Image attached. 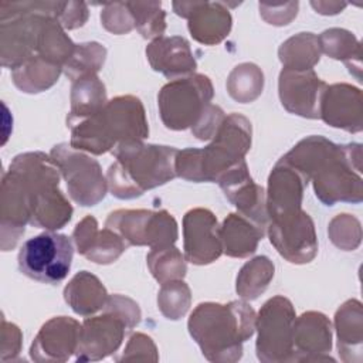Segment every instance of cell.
<instances>
[{
	"label": "cell",
	"instance_id": "9a60e30c",
	"mask_svg": "<svg viewBox=\"0 0 363 363\" xmlns=\"http://www.w3.org/2000/svg\"><path fill=\"white\" fill-rule=\"evenodd\" d=\"M320 118L326 123L349 132L362 130L360 89L346 84L326 86L320 102Z\"/></svg>",
	"mask_w": 363,
	"mask_h": 363
},
{
	"label": "cell",
	"instance_id": "6da1fadb",
	"mask_svg": "<svg viewBox=\"0 0 363 363\" xmlns=\"http://www.w3.org/2000/svg\"><path fill=\"white\" fill-rule=\"evenodd\" d=\"M308 182L312 179L315 194L326 206L336 201H362V146L335 145L322 136L301 140L282 157Z\"/></svg>",
	"mask_w": 363,
	"mask_h": 363
},
{
	"label": "cell",
	"instance_id": "7a4b0ae2",
	"mask_svg": "<svg viewBox=\"0 0 363 363\" xmlns=\"http://www.w3.org/2000/svg\"><path fill=\"white\" fill-rule=\"evenodd\" d=\"M74 149L105 153L121 143L142 140L147 136V122L140 101L118 96L85 116H68Z\"/></svg>",
	"mask_w": 363,
	"mask_h": 363
},
{
	"label": "cell",
	"instance_id": "9c48e42d",
	"mask_svg": "<svg viewBox=\"0 0 363 363\" xmlns=\"http://www.w3.org/2000/svg\"><path fill=\"white\" fill-rule=\"evenodd\" d=\"M176 227L174 218L164 210H119L106 220V228L121 234L128 244L150 245L153 250L170 247L177 238Z\"/></svg>",
	"mask_w": 363,
	"mask_h": 363
},
{
	"label": "cell",
	"instance_id": "52a82bcc",
	"mask_svg": "<svg viewBox=\"0 0 363 363\" xmlns=\"http://www.w3.org/2000/svg\"><path fill=\"white\" fill-rule=\"evenodd\" d=\"M74 257L72 241L65 234L43 233L28 238L20 248L18 269L26 277L55 285L64 281Z\"/></svg>",
	"mask_w": 363,
	"mask_h": 363
},
{
	"label": "cell",
	"instance_id": "ac0fdd59",
	"mask_svg": "<svg viewBox=\"0 0 363 363\" xmlns=\"http://www.w3.org/2000/svg\"><path fill=\"white\" fill-rule=\"evenodd\" d=\"M74 237L78 251L98 264H109L126 250L123 238L115 231L105 228L102 233H98L96 221L91 216L77 225Z\"/></svg>",
	"mask_w": 363,
	"mask_h": 363
},
{
	"label": "cell",
	"instance_id": "3957f363",
	"mask_svg": "<svg viewBox=\"0 0 363 363\" xmlns=\"http://www.w3.org/2000/svg\"><path fill=\"white\" fill-rule=\"evenodd\" d=\"M255 313L250 305L233 301L227 305L200 303L189 319L191 337L211 362H235L242 354V343L251 337Z\"/></svg>",
	"mask_w": 363,
	"mask_h": 363
},
{
	"label": "cell",
	"instance_id": "ba28073f",
	"mask_svg": "<svg viewBox=\"0 0 363 363\" xmlns=\"http://www.w3.org/2000/svg\"><path fill=\"white\" fill-rule=\"evenodd\" d=\"M257 356L262 362L295 360L294 323L295 313L286 298L275 296L259 311Z\"/></svg>",
	"mask_w": 363,
	"mask_h": 363
},
{
	"label": "cell",
	"instance_id": "5bb4252c",
	"mask_svg": "<svg viewBox=\"0 0 363 363\" xmlns=\"http://www.w3.org/2000/svg\"><path fill=\"white\" fill-rule=\"evenodd\" d=\"M308 180L285 160H279L269 176L267 210L271 220L301 210V199Z\"/></svg>",
	"mask_w": 363,
	"mask_h": 363
},
{
	"label": "cell",
	"instance_id": "4fadbf2b",
	"mask_svg": "<svg viewBox=\"0 0 363 363\" xmlns=\"http://www.w3.org/2000/svg\"><path fill=\"white\" fill-rule=\"evenodd\" d=\"M223 251L220 228L211 211L204 208L190 210L184 216V252L193 264H208Z\"/></svg>",
	"mask_w": 363,
	"mask_h": 363
},
{
	"label": "cell",
	"instance_id": "2e32d148",
	"mask_svg": "<svg viewBox=\"0 0 363 363\" xmlns=\"http://www.w3.org/2000/svg\"><path fill=\"white\" fill-rule=\"evenodd\" d=\"M123 337V320L111 316L86 319L79 332L78 360H98L118 349Z\"/></svg>",
	"mask_w": 363,
	"mask_h": 363
},
{
	"label": "cell",
	"instance_id": "d6986e66",
	"mask_svg": "<svg viewBox=\"0 0 363 363\" xmlns=\"http://www.w3.org/2000/svg\"><path fill=\"white\" fill-rule=\"evenodd\" d=\"M146 55L153 69L163 72L167 78L196 69L189 43L183 37H160L146 48Z\"/></svg>",
	"mask_w": 363,
	"mask_h": 363
},
{
	"label": "cell",
	"instance_id": "44dd1931",
	"mask_svg": "<svg viewBox=\"0 0 363 363\" xmlns=\"http://www.w3.org/2000/svg\"><path fill=\"white\" fill-rule=\"evenodd\" d=\"M262 235L264 228L241 214H230L220 230L223 250L231 257H247L252 254Z\"/></svg>",
	"mask_w": 363,
	"mask_h": 363
},
{
	"label": "cell",
	"instance_id": "5b68a950",
	"mask_svg": "<svg viewBox=\"0 0 363 363\" xmlns=\"http://www.w3.org/2000/svg\"><path fill=\"white\" fill-rule=\"evenodd\" d=\"M251 145V123L241 115L224 118L214 140L204 149H184L176 156V174L193 182H217L244 160Z\"/></svg>",
	"mask_w": 363,
	"mask_h": 363
},
{
	"label": "cell",
	"instance_id": "cb8c5ba5",
	"mask_svg": "<svg viewBox=\"0 0 363 363\" xmlns=\"http://www.w3.org/2000/svg\"><path fill=\"white\" fill-rule=\"evenodd\" d=\"M274 277V265L269 262L267 257H257L251 262L245 264L237 278V284L245 282V281H255L254 288H255V295L264 292V289L268 286L269 279Z\"/></svg>",
	"mask_w": 363,
	"mask_h": 363
},
{
	"label": "cell",
	"instance_id": "277c9868",
	"mask_svg": "<svg viewBox=\"0 0 363 363\" xmlns=\"http://www.w3.org/2000/svg\"><path fill=\"white\" fill-rule=\"evenodd\" d=\"M112 153L118 160L108 170V183L112 194L119 199L140 196L146 189L160 186L176 176L177 150L170 146L132 140L118 145Z\"/></svg>",
	"mask_w": 363,
	"mask_h": 363
},
{
	"label": "cell",
	"instance_id": "8992f818",
	"mask_svg": "<svg viewBox=\"0 0 363 363\" xmlns=\"http://www.w3.org/2000/svg\"><path fill=\"white\" fill-rule=\"evenodd\" d=\"M211 98L213 86L204 75L173 79L157 96L160 116L169 129L196 128L208 112Z\"/></svg>",
	"mask_w": 363,
	"mask_h": 363
},
{
	"label": "cell",
	"instance_id": "603a6c76",
	"mask_svg": "<svg viewBox=\"0 0 363 363\" xmlns=\"http://www.w3.org/2000/svg\"><path fill=\"white\" fill-rule=\"evenodd\" d=\"M69 284H72L74 286H77L78 289H81L84 292V295H81V296H74L71 299H67V302L71 305V308L77 313H81V315L92 313V312L98 311L105 303L106 294H91L89 295V292L102 288V284L98 281L96 277L89 275L86 271H82L78 275H75Z\"/></svg>",
	"mask_w": 363,
	"mask_h": 363
},
{
	"label": "cell",
	"instance_id": "e0dca14e",
	"mask_svg": "<svg viewBox=\"0 0 363 363\" xmlns=\"http://www.w3.org/2000/svg\"><path fill=\"white\" fill-rule=\"evenodd\" d=\"M81 326L77 320L60 316L41 328L31 346V357L40 360H65L77 352Z\"/></svg>",
	"mask_w": 363,
	"mask_h": 363
},
{
	"label": "cell",
	"instance_id": "7c38bea8",
	"mask_svg": "<svg viewBox=\"0 0 363 363\" xmlns=\"http://www.w3.org/2000/svg\"><path fill=\"white\" fill-rule=\"evenodd\" d=\"M326 84L312 69L284 68L279 74V96L292 113L320 118V102Z\"/></svg>",
	"mask_w": 363,
	"mask_h": 363
},
{
	"label": "cell",
	"instance_id": "8fae6325",
	"mask_svg": "<svg viewBox=\"0 0 363 363\" xmlns=\"http://www.w3.org/2000/svg\"><path fill=\"white\" fill-rule=\"evenodd\" d=\"M269 227V240L277 251L289 262H309L318 250L315 228L311 217L298 210L274 218Z\"/></svg>",
	"mask_w": 363,
	"mask_h": 363
},
{
	"label": "cell",
	"instance_id": "30bf717a",
	"mask_svg": "<svg viewBox=\"0 0 363 363\" xmlns=\"http://www.w3.org/2000/svg\"><path fill=\"white\" fill-rule=\"evenodd\" d=\"M51 157L62 172L68 191L75 201L82 206H94L104 199L106 183L96 160L72 152L67 145L54 146Z\"/></svg>",
	"mask_w": 363,
	"mask_h": 363
},
{
	"label": "cell",
	"instance_id": "7402d4cb",
	"mask_svg": "<svg viewBox=\"0 0 363 363\" xmlns=\"http://www.w3.org/2000/svg\"><path fill=\"white\" fill-rule=\"evenodd\" d=\"M356 301H349L336 313V329H337V346L342 359L346 353L356 352L362 359V311L352 319V311Z\"/></svg>",
	"mask_w": 363,
	"mask_h": 363
},
{
	"label": "cell",
	"instance_id": "ffe728a7",
	"mask_svg": "<svg viewBox=\"0 0 363 363\" xmlns=\"http://www.w3.org/2000/svg\"><path fill=\"white\" fill-rule=\"evenodd\" d=\"M294 350L295 360L296 353H315L319 360V353L330 352V325L322 313H305L294 323Z\"/></svg>",
	"mask_w": 363,
	"mask_h": 363
}]
</instances>
